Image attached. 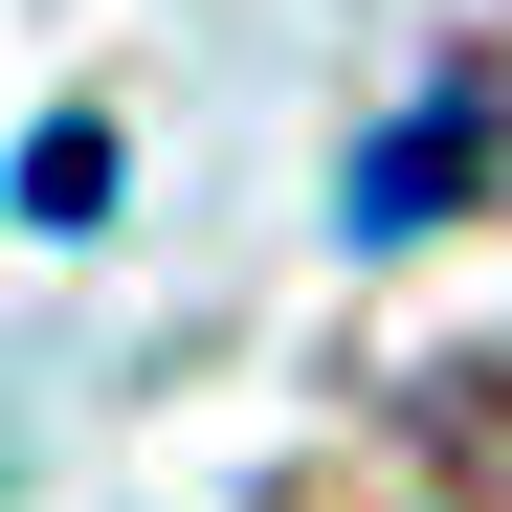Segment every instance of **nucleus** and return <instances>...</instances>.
I'll list each match as a JSON object with an SVG mask.
<instances>
[{
	"mask_svg": "<svg viewBox=\"0 0 512 512\" xmlns=\"http://www.w3.org/2000/svg\"><path fill=\"white\" fill-rule=\"evenodd\" d=\"M90 201H112V112H45L23 134V223H90Z\"/></svg>",
	"mask_w": 512,
	"mask_h": 512,
	"instance_id": "obj_1",
	"label": "nucleus"
}]
</instances>
